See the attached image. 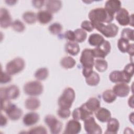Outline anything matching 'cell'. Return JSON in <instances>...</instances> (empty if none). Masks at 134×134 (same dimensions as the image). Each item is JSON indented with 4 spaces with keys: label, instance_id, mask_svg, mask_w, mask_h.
I'll return each mask as SVG.
<instances>
[{
    "label": "cell",
    "instance_id": "6da1fadb",
    "mask_svg": "<svg viewBox=\"0 0 134 134\" xmlns=\"http://www.w3.org/2000/svg\"><path fill=\"white\" fill-rule=\"evenodd\" d=\"M114 14L102 7L94 8L88 14V18L92 24L109 23L114 19Z\"/></svg>",
    "mask_w": 134,
    "mask_h": 134
},
{
    "label": "cell",
    "instance_id": "7a4b0ae2",
    "mask_svg": "<svg viewBox=\"0 0 134 134\" xmlns=\"http://www.w3.org/2000/svg\"><path fill=\"white\" fill-rule=\"evenodd\" d=\"M75 94L74 90L71 87L64 89L62 94L58 99V105L60 108H69L72 106L74 100Z\"/></svg>",
    "mask_w": 134,
    "mask_h": 134
},
{
    "label": "cell",
    "instance_id": "3957f363",
    "mask_svg": "<svg viewBox=\"0 0 134 134\" xmlns=\"http://www.w3.org/2000/svg\"><path fill=\"white\" fill-rule=\"evenodd\" d=\"M94 28L107 38L115 37L118 32V27L115 24L105 25L103 23L92 24Z\"/></svg>",
    "mask_w": 134,
    "mask_h": 134
},
{
    "label": "cell",
    "instance_id": "277c9868",
    "mask_svg": "<svg viewBox=\"0 0 134 134\" xmlns=\"http://www.w3.org/2000/svg\"><path fill=\"white\" fill-rule=\"evenodd\" d=\"M43 90L42 84L38 81L26 83L24 86V92L29 96H38L42 94Z\"/></svg>",
    "mask_w": 134,
    "mask_h": 134
},
{
    "label": "cell",
    "instance_id": "5b68a950",
    "mask_svg": "<svg viewBox=\"0 0 134 134\" xmlns=\"http://www.w3.org/2000/svg\"><path fill=\"white\" fill-rule=\"evenodd\" d=\"M25 61L21 58H16L8 62L6 65V72L14 75L21 72L25 67Z\"/></svg>",
    "mask_w": 134,
    "mask_h": 134
},
{
    "label": "cell",
    "instance_id": "8992f818",
    "mask_svg": "<svg viewBox=\"0 0 134 134\" xmlns=\"http://www.w3.org/2000/svg\"><path fill=\"white\" fill-rule=\"evenodd\" d=\"M44 122L49 127L52 133L57 134L61 132L62 124L53 115H47L44 118Z\"/></svg>",
    "mask_w": 134,
    "mask_h": 134
},
{
    "label": "cell",
    "instance_id": "52a82bcc",
    "mask_svg": "<svg viewBox=\"0 0 134 134\" xmlns=\"http://www.w3.org/2000/svg\"><path fill=\"white\" fill-rule=\"evenodd\" d=\"M19 93L20 91L19 88L15 85H12L6 87H2L0 90L1 99H16L19 96Z\"/></svg>",
    "mask_w": 134,
    "mask_h": 134
},
{
    "label": "cell",
    "instance_id": "ba28073f",
    "mask_svg": "<svg viewBox=\"0 0 134 134\" xmlns=\"http://www.w3.org/2000/svg\"><path fill=\"white\" fill-rule=\"evenodd\" d=\"M84 129L87 133L90 134H100L102 133L101 127L96 122L94 118L91 116L85 120Z\"/></svg>",
    "mask_w": 134,
    "mask_h": 134
},
{
    "label": "cell",
    "instance_id": "9c48e42d",
    "mask_svg": "<svg viewBox=\"0 0 134 134\" xmlns=\"http://www.w3.org/2000/svg\"><path fill=\"white\" fill-rule=\"evenodd\" d=\"M132 16V15L131 16L129 15V14L127 9L124 8H121L117 12L116 19L119 24L125 26L129 24L131 25V22L132 23V24H133Z\"/></svg>",
    "mask_w": 134,
    "mask_h": 134
},
{
    "label": "cell",
    "instance_id": "30bf717a",
    "mask_svg": "<svg viewBox=\"0 0 134 134\" xmlns=\"http://www.w3.org/2000/svg\"><path fill=\"white\" fill-rule=\"evenodd\" d=\"M110 43L105 40L100 45L92 49V52L94 57L104 59L110 52Z\"/></svg>",
    "mask_w": 134,
    "mask_h": 134
},
{
    "label": "cell",
    "instance_id": "8fae6325",
    "mask_svg": "<svg viewBox=\"0 0 134 134\" xmlns=\"http://www.w3.org/2000/svg\"><path fill=\"white\" fill-rule=\"evenodd\" d=\"M94 55L91 49H85L83 50L80 57V62L83 67L93 68L94 64Z\"/></svg>",
    "mask_w": 134,
    "mask_h": 134
},
{
    "label": "cell",
    "instance_id": "7c38bea8",
    "mask_svg": "<svg viewBox=\"0 0 134 134\" xmlns=\"http://www.w3.org/2000/svg\"><path fill=\"white\" fill-rule=\"evenodd\" d=\"M109 80L113 83H125L130 82L131 77L126 74L123 71H112L109 76Z\"/></svg>",
    "mask_w": 134,
    "mask_h": 134
},
{
    "label": "cell",
    "instance_id": "4fadbf2b",
    "mask_svg": "<svg viewBox=\"0 0 134 134\" xmlns=\"http://www.w3.org/2000/svg\"><path fill=\"white\" fill-rule=\"evenodd\" d=\"M81 130V123L77 120H70L66 124L64 133L76 134L79 133Z\"/></svg>",
    "mask_w": 134,
    "mask_h": 134
},
{
    "label": "cell",
    "instance_id": "5bb4252c",
    "mask_svg": "<svg viewBox=\"0 0 134 134\" xmlns=\"http://www.w3.org/2000/svg\"><path fill=\"white\" fill-rule=\"evenodd\" d=\"M130 87L125 83H118L113 88V91L117 96L124 97L127 96L130 92Z\"/></svg>",
    "mask_w": 134,
    "mask_h": 134
},
{
    "label": "cell",
    "instance_id": "9a60e30c",
    "mask_svg": "<svg viewBox=\"0 0 134 134\" xmlns=\"http://www.w3.org/2000/svg\"><path fill=\"white\" fill-rule=\"evenodd\" d=\"M5 112L9 118L12 120H18L23 115L22 110L13 104L10 105Z\"/></svg>",
    "mask_w": 134,
    "mask_h": 134
},
{
    "label": "cell",
    "instance_id": "2e32d148",
    "mask_svg": "<svg viewBox=\"0 0 134 134\" xmlns=\"http://www.w3.org/2000/svg\"><path fill=\"white\" fill-rule=\"evenodd\" d=\"M12 18L9 11L5 8H1L0 10V25L6 28L12 25Z\"/></svg>",
    "mask_w": 134,
    "mask_h": 134
},
{
    "label": "cell",
    "instance_id": "e0dca14e",
    "mask_svg": "<svg viewBox=\"0 0 134 134\" xmlns=\"http://www.w3.org/2000/svg\"><path fill=\"white\" fill-rule=\"evenodd\" d=\"M117 46L119 50L121 52H128L131 55H133V44H130L129 41L120 38L118 41Z\"/></svg>",
    "mask_w": 134,
    "mask_h": 134
},
{
    "label": "cell",
    "instance_id": "ac0fdd59",
    "mask_svg": "<svg viewBox=\"0 0 134 134\" xmlns=\"http://www.w3.org/2000/svg\"><path fill=\"white\" fill-rule=\"evenodd\" d=\"M92 115L89 111H88L82 105L81 107L75 108L72 112V117L74 119L79 120H84L87 117L91 116Z\"/></svg>",
    "mask_w": 134,
    "mask_h": 134
},
{
    "label": "cell",
    "instance_id": "d6986e66",
    "mask_svg": "<svg viewBox=\"0 0 134 134\" xmlns=\"http://www.w3.org/2000/svg\"><path fill=\"white\" fill-rule=\"evenodd\" d=\"M83 107L90 113L93 114L100 107L99 100L95 97L90 98L86 103L82 104Z\"/></svg>",
    "mask_w": 134,
    "mask_h": 134
},
{
    "label": "cell",
    "instance_id": "ffe728a7",
    "mask_svg": "<svg viewBox=\"0 0 134 134\" xmlns=\"http://www.w3.org/2000/svg\"><path fill=\"white\" fill-rule=\"evenodd\" d=\"M96 118L102 122H107L111 117V114L109 110L104 107H99L95 111Z\"/></svg>",
    "mask_w": 134,
    "mask_h": 134
},
{
    "label": "cell",
    "instance_id": "44dd1931",
    "mask_svg": "<svg viewBox=\"0 0 134 134\" xmlns=\"http://www.w3.org/2000/svg\"><path fill=\"white\" fill-rule=\"evenodd\" d=\"M39 120V115L35 112L26 114L23 118V122L26 126H30L36 124Z\"/></svg>",
    "mask_w": 134,
    "mask_h": 134
},
{
    "label": "cell",
    "instance_id": "7402d4cb",
    "mask_svg": "<svg viewBox=\"0 0 134 134\" xmlns=\"http://www.w3.org/2000/svg\"><path fill=\"white\" fill-rule=\"evenodd\" d=\"M105 8L110 13L115 14L121 8V2L118 0H109L106 2Z\"/></svg>",
    "mask_w": 134,
    "mask_h": 134
},
{
    "label": "cell",
    "instance_id": "603a6c76",
    "mask_svg": "<svg viewBox=\"0 0 134 134\" xmlns=\"http://www.w3.org/2000/svg\"><path fill=\"white\" fill-rule=\"evenodd\" d=\"M37 19L41 24L49 23L53 18L52 14L48 10H40L37 14Z\"/></svg>",
    "mask_w": 134,
    "mask_h": 134
},
{
    "label": "cell",
    "instance_id": "cb8c5ba5",
    "mask_svg": "<svg viewBox=\"0 0 134 134\" xmlns=\"http://www.w3.org/2000/svg\"><path fill=\"white\" fill-rule=\"evenodd\" d=\"M107 122V129L105 131V133H117L119 128L118 120L116 118H110Z\"/></svg>",
    "mask_w": 134,
    "mask_h": 134
},
{
    "label": "cell",
    "instance_id": "d4e9b609",
    "mask_svg": "<svg viewBox=\"0 0 134 134\" xmlns=\"http://www.w3.org/2000/svg\"><path fill=\"white\" fill-rule=\"evenodd\" d=\"M65 49L67 53L72 55H77L80 50L79 44L76 42L69 41L65 46Z\"/></svg>",
    "mask_w": 134,
    "mask_h": 134
},
{
    "label": "cell",
    "instance_id": "484cf974",
    "mask_svg": "<svg viewBox=\"0 0 134 134\" xmlns=\"http://www.w3.org/2000/svg\"><path fill=\"white\" fill-rule=\"evenodd\" d=\"M40 102L39 99L36 97H31L27 98L25 102V107L29 110H36L39 107Z\"/></svg>",
    "mask_w": 134,
    "mask_h": 134
},
{
    "label": "cell",
    "instance_id": "4316f807",
    "mask_svg": "<svg viewBox=\"0 0 134 134\" xmlns=\"http://www.w3.org/2000/svg\"><path fill=\"white\" fill-rule=\"evenodd\" d=\"M62 3L60 1L50 0L46 2V8L47 10L52 13H56L58 12L61 8Z\"/></svg>",
    "mask_w": 134,
    "mask_h": 134
},
{
    "label": "cell",
    "instance_id": "83f0119b",
    "mask_svg": "<svg viewBox=\"0 0 134 134\" xmlns=\"http://www.w3.org/2000/svg\"><path fill=\"white\" fill-rule=\"evenodd\" d=\"M105 40L102 35L94 33L90 36L88 41L90 45L97 47L100 45Z\"/></svg>",
    "mask_w": 134,
    "mask_h": 134
},
{
    "label": "cell",
    "instance_id": "f1b7e54d",
    "mask_svg": "<svg viewBox=\"0 0 134 134\" xmlns=\"http://www.w3.org/2000/svg\"><path fill=\"white\" fill-rule=\"evenodd\" d=\"M61 65L64 69H71L76 64L75 60L70 56L63 57L60 61Z\"/></svg>",
    "mask_w": 134,
    "mask_h": 134
},
{
    "label": "cell",
    "instance_id": "f546056e",
    "mask_svg": "<svg viewBox=\"0 0 134 134\" xmlns=\"http://www.w3.org/2000/svg\"><path fill=\"white\" fill-rule=\"evenodd\" d=\"M23 18L24 21L28 24H32L36 22L37 19L36 14L31 11L25 12L23 15Z\"/></svg>",
    "mask_w": 134,
    "mask_h": 134
},
{
    "label": "cell",
    "instance_id": "4dcf8cb0",
    "mask_svg": "<svg viewBox=\"0 0 134 134\" xmlns=\"http://www.w3.org/2000/svg\"><path fill=\"white\" fill-rule=\"evenodd\" d=\"M85 79L86 83L90 86L97 85L100 81V77L98 74L94 71L90 75L86 77Z\"/></svg>",
    "mask_w": 134,
    "mask_h": 134
},
{
    "label": "cell",
    "instance_id": "1f68e13d",
    "mask_svg": "<svg viewBox=\"0 0 134 134\" xmlns=\"http://www.w3.org/2000/svg\"><path fill=\"white\" fill-rule=\"evenodd\" d=\"M116 95L111 90H107L103 93V98L107 103H111L116 99Z\"/></svg>",
    "mask_w": 134,
    "mask_h": 134
},
{
    "label": "cell",
    "instance_id": "d6a6232c",
    "mask_svg": "<svg viewBox=\"0 0 134 134\" xmlns=\"http://www.w3.org/2000/svg\"><path fill=\"white\" fill-rule=\"evenodd\" d=\"M49 75L48 69L46 68H41L38 69L35 73V77L38 80H44Z\"/></svg>",
    "mask_w": 134,
    "mask_h": 134
},
{
    "label": "cell",
    "instance_id": "836d02e7",
    "mask_svg": "<svg viewBox=\"0 0 134 134\" xmlns=\"http://www.w3.org/2000/svg\"><path fill=\"white\" fill-rule=\"evenodd\" d=\"M94 65L96 69L100 72H103L105 71L108 67V63L107 61L103 59H96Z\"/></svg>",
    "mask_w": 134,
    "mask_h": 134
},
{
    "label": "cell",
    "instance_id": "e575fe53",
    "mask_svg": "<svg viewBox=\"0 0 134 134\" xmlns=\"http://www.w3.org/2000/svg\"><path fill=\"white\" fill-rule=\"evenodd\" d=\"M75 35V40L78 42H83L86 38L87 34L82 29H76L74 31Z\"/></svg>",
    "mask_w": 134,
    "mask_h": 134
},
{
    "label": "cell",
    "instance_id": "d590c367",
    "mask_svg": "<svg viewBox=\"0 0 134 134\" xmlns=\"http://www.w3.org/2000/svg\"><path fill=\"white\" fill-rule=\"evenodd\" d=\"M133 30L127 28H124L121 33V38L128 41L133 40Z\"/></svg>",
    "mask_w": 134,
    "mask_h": 134
},
{
    "label": "cell",
    "instance_id": "8d00e7d4",
    "mask_svg": "<svg viewBox=\"0 0 134 134\" xmlns=\"http://www.w3.org/2000/svg\"><path fill=\"white\" fill-rule=\"evenodd\" d=\"M12 28L17 32H23L25 29V26L23 22L20 20L17 19L14 21L12 24Z\"/></svg>",
    "mask_w": 134,
    "mask_h": 134
},
{
    "label": "cell",
    "instance_id": "74e56055",
    "mask_svg": "<svg viewBox=\"0 0 134 134\" xmlns=\"http://www.w3.org/2000/svg\"><path fill=\"white\" fill-rule=\"evenodd\" d=\"M62 29V25L58 23L52 24L49 27V31L53 35H57L60 34Z\"/></svg>",
    "mask_w": 134,
    "mask_h": 134
},
{
    "label": "cell",
    "instance_id": "f35d334b",
    "mask_svg": "<svg viewBox=\"0 0 134 134\" xmlns=\"http://www.w3.org/2000/svg\"><path fill=\"white\" fill-rule=\"evenodd\" d=\"M57 114L60 118L66 119L70 117L71 115V111L69 108H59L57 111Z\"/></svg>",
    "mask_w": 134,
    "mask_h": 134
},
{
    "label": "cell",
    "instance_id": "ab89813d",
    "mask_svg": "<svg viewBox=\"0 0 134 134\" xmlns=\"http://www.w3.org/2000/svg\"><path fill=\"white\" fill-rule=\"evenodd\" d=\"M28 133H42L46 134L47 133V129L43 126H37L32 128L29 130Z\"/></svg>",
    "mask_w": 134,
    "mask_h": 134
},
{
    "label": "cell",
    "instance_id": "60d3db41",
    "mask_svg": "<svg viewBox=\"0 0 134 134\" xmlns=\"http://www.w3.org/2000/svg\"><path fill=\"white\" fill-rule=\"evenodd\" d=\"M81 28L84 30H86L88 32L92 31L94 28L92 23L88 20H84L82 23Z\"/></svg>",
    "mask_w": 134,
    "mask_h": 134
},
{
    "label": "cell",
    "instance_id": "b9f144b4",
    "mask_svg": "<svg viewBox=\"0 0 134 134\" xmlns=\"http://www.w3.org/2000/svg\"><path fill=\"white\" fill-rule=\"evenodd\" d=\"M12 80V77L10 75L6 72H4L2 70L1 71V83L5 84L9 82Z\"/></svg>",
    "mask_w": 134,
    "mask_h": 134
},
{
    "label": "cell",
    "instance_id": "7bdbcfd3",
    "mask_svg": "<svg viewBox=\"0 0 134 134\" xmlns=\"http://www.w3.org/2000/svg\"><path fill=\"white\" fill-rule=\"evenodd\" d=\"M123 71L130 77H132L133 74V63L127 64L123 70Z\"/></svg>",
    "mask_w": 134,
    "mask_h": 134
},
{
    "label": "cell",
    "instance_id": "ee69618b",
    "mask_svg": "<svg viewBox=\"0 0 134 134\" xmlns=\"http://www.w3.org/2000/svg\"><path fill=\"white\" fill-rule=\"evenodd\" d=\"M65 38L69 40V41H74L75 40V35L74 32L71 30H68L65 32Z\"/></svg>",
    "mask_w": 134,
    "mask_h": 134
},
{
    "label": "cell",
    "instance_id": "f6af8a7d",
    "mask_svg": "<svg viewBox=\"0 0 134 134\" xmlns=\"http://www.w3.org/2000/svg\"><path fill=\"white\" fill-rule=\"evenodd\" d=\"M93 72V68H87V67H83L82 74L83 76L86 78L90 75Z\"/></svg>",
    "mask_w": 134,
    "mask_h": 134
},
{
    "label": "cell",
    "instance_id": "bcb514c9",
    "mask_svg": "<svg viewBox=\"0 0 134 134\" xmlns=\"http://www.w3.org/2000/svg\"><path fill=\"white\" fill-rule=\"evenodd\" d=\"M43 1H32V5L35 7L37 8H41L44 4Z\"/></svg>",
    "mask_w": 134,
    "mask_h": 134
},
{
    "label": "cell",
    "instance_id": "7dc6e473",
    "mask_svg": "<svg viewBox=\"0 0 134 134\" xmlns=\"http://www.w3.org/2000/svg\"><path fill=\"white\" fill-rule=\"evenodd\" d=\"M7 122V119L6 118L5 116H3L2 114H1V126H5Z\"/></svg>",
    "mask_w": 134,
    "mask_h": 134
},
{
    "label": "cell",
    "instance_id": "c3c4849f",
    "mask_svg": "<svg viewBox=\"0 0 134 134\" xmlns=\"http://www.w3.org/2000/svg\"><path fill=\"white\" fill-rule=\"evenodd\" d=\"M128 105L131 108H133V96L132 95L128 99Z\"/></svg>",
    "mask_w": 134,
    "mask_h": 134
},
{
    "label": "cell",
    "instance_id": "681fc988",
    "mask_svg": "<svg viewBox=\"0 0 134 134\" xmlns=\"http://www.w3.org/2000/svg\"><path fill=\"white\" fill-rule=\"evenodd\" d=\"M5 2L6 3H7L8 5H14L17 2V1H5Z\"/></svg>",
    "mask_w": 134,
    "mask_h": 134
},
{
    "label": "cell",
    "instance_id": "f907efd6",
    "mask_svg": "<svg viewBox=\"0 0 134 134\" xmlns=\"http://www.w3.org/2000/svg\"><path fill=\"white\" fill-rule=\"evenodd\" d=\"M133 113H132L131 114V115H129V120H130V121L133 124Z\"/></svg>",
    "mask_w": 134,
    "mask_h": 134
}]
</instances>
